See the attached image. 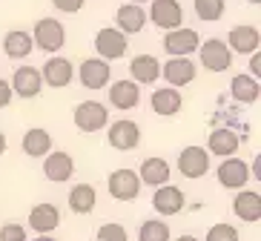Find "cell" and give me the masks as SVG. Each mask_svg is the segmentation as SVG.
<instances>
[{"instance_id":"1","label":"cell","mask_w":261,"mask_h":241,"mask_svg":"<svg viewBox=\"0 0 261 241\" xmlns=\"http://www.w3.org/2000/svg\"><path fill=\"white\" fill-rule=\"evenodd\" d=\"M32 43L40 52H61L66 43V29L58 17H40L32 29Z\"/></svg>"},{"instance_id":"2","label":"cell","mask_w":261,"mask_h":241,"mask_svg":"<svg viewBox=\"0 0 261 241\" xmlns=\"http://www.w3.org/2000/svg\"><path fill=\"white\" fill-rule=\"evenodd\" d=\"M195 52H198V61L204 63V69L210 72H227L232 66V55H236L221 38H210L204 43H198Z\"/></svg>"},{"instance_id":"3","label":"cell","mask_w":261,"mask_h":241,"mask_svg":"<svg viewBox=\"0 0 261 241\" xmlns=\"http://www.w3.org/2000/svg\"><path fill=\"white\" fill-rule=\"evenodd\" d=\"M146 20H152L164 32L178 29V26H184V6L178 0H149Z\"/></svg>"},{"instance_id":"4","label":"cell","mask_w":261,"mask_h":241,"mask_svg":"<svg viewBox=\"0 0 261 241\" xmlns=\"http://www.w3.org/2000/svg\"><path fill=\"white\" fill-rule=\"evenodd\" d=\"M95 52H98V58H103V61H118V58H123V55L129 52V38H126L121 29L103 26V29H98V35H95Z\"/></svg>"},{"instance_id":"5","label":"cell","mask_w":261,"mask_h":241,"mask_svg":"<svg viewBox=\"0 0 261 241\" xmlns=\"http://www.w3.org/2000/svg\"><path fill=\"white\" fill-rule=\"evenodd\" d=\"M201 43V35L190 26H178V29H169L164 35V52L169 58H190Z\"/></svg>"},{"instance_id":"6","label":"cell","mask_w":261,"mask_h":241,"mask_svg":"<svg viewBox=\"0 0 261 241\" xmlns=\"http://www.w3.org/2000/svg\"><path fill=\"white\" fill-rule=\"evenodd\" d=\"M109 124V109L98 101H84L75 106V126L81 132H98Z\"/></svg>"},{"instance_id":"7","label":"cell","mask_w":261,"mask_h":241,"mask_svg":"<svg viewBox=\"0 0 261 241\" xmlns=\"http://www.w3.org/2000/svg\"><path fill=\"white\" fill-rule=\"evenodd\" d=\"M107 187H109V195L118 198V201H135L141 193V178L135 170H126L123 167V170H115L109 175Z\"/></svg>"},{"instance_id":"8","label":"cell","mask_w":261,"mask_h":241,"mask_svg":"<svg viewBox=\"0 0 261 241\" xmlns=\"http://www.w3.org/2000/svg\"><path fill=\"white\" fill-rule=\"evenodd\" d=\"M107 141H109V147L112 149L129 152V149H135L141 144V126L135 124V121L121 118V121H115V124L107 129Z\"/></svg>"},{"instance_id":"9","label":"cell","mask_w":261,"mask_h":241,"mask_svg":"<svg viewBox=\"0 0 261 241\" xmlns=\"http://www.w3.org/2000/svg\"><path fill=\"white\" fill-rule=\"evenodd\" d=\"M109 75H112V66L103 58H86L77 66V78L86 89H103L109 84Z\"/></svg>"},{"instance_id":"10","label":"cell","mask_w":261,"mask_h":241,"mask_svg":"<svg viewBox=\"0 0 261 241\" xmlns=\"http://www.w3.org/2000/svg\"><path fill=\"white\" fill-rule=\"evenodd\" d=\"M178 170L184 178H201L210 170V152L204 147H184L178 152Z\"/></svg>"},{"instance_id":"11","label":"cell","mask_w":261,"mask_h":241,"mask_svg":"<svg viewBox=\"0 0 261 241\" xmlns=\"http://www.w3.org/2000/svg\"><path fill=\"white\" fill-rule=\"evenodd\" d=\"M161 75H164V81H167L169 86L181 89V86H187V84L195 81L198 66H195V61H190V58H172V61H167L161 66Z\"/></svg>"},{"instance_id":"12","label":"cell","mask_w":261,"mask_h":241,"mask_svg":"<svg viewBox=\"0 0 261 241\" xmlns=\"http://www.w3.org/2000/svg\"><path fill=\"white\" fill-rule=\"evenodd\" d=\"M9 86H12V92H15L17 98H38L40 89H43L40 69H35V66H17Z\"/></svg>"},{"instance_id":"13","label":"cell","mask_w":261,"mask_h":241,"mask_svg":"<svg viewBox=\"0 0 261 241\" xmlns=\"http://www.w3.org/2000/svg\"><path fill=\"white\" fill-rule=\"evenodd\" d=\"M247 181H250V167L236 155L224 158V164L218 167V184L227 190H244Z\"/></svg>"},{"instance_id":"14","label":"cell","mask_w":261,"mask_h":241,"mask_svg":"<svg viewBox=\"0 0 261 241\" xmlns=\"http://www.w3.org/2000/svg\"><path fill=\"white\" fill-rule=\"evenodd\" d=\"M227 46L238 55H253V52H258V46H261V32L250 23L232 26L230 35H227Z\"/></svg>"},{"instance_id":"15","label":"cell","mask_w":261,"mask_h":241,"mask_svg":"<svg viewBox=\"0 0 261 241\" xmlns=\"http://www.w3.org/2000/svg\"><path fill=\"white\" fill-rule=\"evenodd\" d=\"M187 204V195L181 193L178 187L172 184H164V187H155V195H152V207L158 216H178L184 210Z\"/></svg>"},{"instance_id":"16","label":"cell","mask_w":261,"mask_h":241,"mask_svg":"<svg viewBox=\"0 0 261 241\" xmlns=\"http://www.w3.org/2000/svg\"><path fill=\"white\" fill-rule=\"evenodd\" d=\"M72 75H75L72 61H66V58H61V55L49 58V61L43 63V72H40V78L46 81L52 89H63V86H69L72 84Z\"/></svg>"},{"instance_id":"17","label":"cell","mask_w":261,"mask_h":241,"mask_svg":"<svg viewBox=\"0 0 261 241\" xmlns=\"http://www.w3.org/2000/svg\"><path fill=\"white\" fill-rule=\"evenodd\" d=\"M58 224H61V210H58L55 204L43 201V204H35V207H32L29 227L38 235H46V233H52V230H58Z\"/></svg>"},{"instance_id":"18","label":"cell","mask_w":261,"mask_h":241,"mask_svg":"<svg viewBox=\"0 0 261 241\" xmlns=\"http://www.w3.org/2000/svg\"><path fill=\"white\" fill-rule=\"evenodd\" d=\"M138 101H141V84H135V81H115L109 86V103L121 112L135 109Z\"/></svg>"},{"instance_id":"19","label":"cell","mask_w":261,"mask_h":241,"mask_svg":"<svg viewBox=\"0 0 261 241\" xmlns=\"http://www.w3.org/2000/svg\"><path fill=\"white\" fill-rule=\"evenodd\" d=\"M43 172L52 184H63L75 175V161H72L69 152H46V161H43Z\"/></svg>"},{"instance_id":"20","label":"cell","mask_w":261,"mask_h":241,"mask_svg":"<svg viewBox=\"0 0 261 241\" xmlns=\"http://www.w3.org/2000/svg\"><path fill=\"white\" fill-rule=\"evenodd\" d=\"M152 112L155 115H164V118H172L181 112V106H184V98H181V92H178L175 86H164V89H155L152 92Z\"/></svg>"},{"instance_id":"21","label":"cell","mask_w":261,"mask_h":241,"mask_svg":"<svg viewBox=\"0 0 261 241\" xmlns=\"http://www.w3.org/2000/svg\"><path fill=\"white\" fill-rule=\"evenodd\" d=\"M232 212H236L241 221L247 224H255L261 218V195L255 190H241V193L232 198Z\"/></svg>"},{"instance_id":"22","label":"cell","mask_w":261,"mask_h":241,"mask_svg":"<svg viewBox=\"0 0 261 241\" xmlns=\"http://www.w3.org/2000/svg\"><path fill=\"white\" fill-rule=\"evenodd\" d=\"M230 95H232V101H238V103H255L261 98L258 78H253L250 72L236 75V78L230 81Z\"/></svg>"},{"instance_id":"23","label":"cell","mask_w":261,"mask_h":241,"mask_svg":"<svg viewBox=\"0 0 261 241\" xmlns=\"http://www.w3.org/2000/svg\"><path fill=\"white\" fill-rule=\"evenodd\" d=\"M238 144H241V138H238L232 129H227V126H221V129H213L210 132V141H207V152L210 155H221V158H230L238 152Z\"/></svg>"},{"instance_id":"24","label":"cell","mask_w":261,"mask_h":241,"mask_svg":"<svg viewBox=\"0 0 261 241\" xmlns=\"http://www.w3.org/2000/svg\"><path fill=\"white\" fill-rule=\"evenodd\" d=\"M115 20H118V29H121L123 35H138L146 26V12L141 9V3H123V6L118 9Z\"/></svg>"},{"instance_id":"25","label":"cell","mask_w":261,"mask_h":241,"mask_svg":"<svg viewBox=\"0 0 261 241\" xmlns=\"http://www.w3.org/2000/svg\"><path fill=\"white\" fill-rule=\"evenodd\" d=\"M138 178H141V184H146V187H164V184H169L167 158H146V161L141 164V170H138Z\"/></svg>"},{"instance_id":"26","label":"cell","mask_w":261,"mask_h":241,"mask_svg":"<svg viewBox=\"0 0 261 241\" xmlns=\"http://www.w3.org/2000/svg\"><path fill=\"white\" fill-rule=\"evenodd\" d=\"M129 75L135 78V84H155L161 75V63L152 55H135L129 61Z\"/></svg>"},{"instance_id":"27","label":"cell","mask_w":261,"mask_h":241,"mask_svg":"<svg viewBox=\"0 0 261 241\" xmlns=\"http://www.w3.org/2000/svg\"><path fill=\"white\" fill-rule=\"evenodd\" d=\"M32 49H35V43H32V32H26V29L6 32V38H3V52H6V58L20 61V58H29Z\"/></svg>"},{"instance_id":"28","label":"cell","mask_w":261,"mask_h":241,"mask_svg":"<svg viewBox=\"0 0 261 241\" xmlns=\"http://www.w3.org/2000/svg\"><path fill=\"white\" fill-rule=\"evenodd\" d=\"M98 204V193H95L92 184H75L69 193V210L77 216H89Z\"/></svg>"},{"instance_id":"29","label":"cell","mask_w":261,"mask_h":241,"mask_svg":"<svg viewBox=\"0 0 261 241\" xmlns=\"http://www.w3.org/2000/svg\"><path fill=\"white\" fill-rule=\"evenodd\" d=\"M23 152L29 158H43L46 152H52V135L40 126H32L23 135Z\"/></svg>"},{"instance_id":"30","label":"cell","mask_w":261,"mask_h":241,"mask_svg":"<svg viewBox=\"0 0 261 241\" xmlns=\"http://www.w3.org/2000/svg\"><path fill=\"white\" fill-rule=\"evenodd\" d=\"M169 238H172L169 224H167V221H158V218L144 221L141 230H138V241H169Z\"/></svg>"},{"instance_id":"31","label":"cell","mask_w":261,"mask_h":241,"mask_svg":"<svg viewBox=\"0 0 261 241\" xmlns=\"http://www.w3.org/2000/svg\"><path fill=\"white\" fill-rule=\"evenodd\" d=\"M192 6H195V15L207 23H215L224 15V0H192Z\"/></svg>"},{"instance_id":"32","label":"cell","mask_w":261,"mask_h":241,"mask_svg":"<svg viewBox=\"0 0 261 241\" xmlns=\"http://www.w3.org/2000/svg\"><path fill=\"white\" fill-rule=\"evenodd\" d=\"M98 241H129V233H126V227L118 224V221H109L98 230Z\"/></svg>"},{"instance_id":"33","label":"cell","mask_w":261,"mask_h":241,"mask_svg":"<svg viewBox=\"0 0 261 241\" xmlns=\"http://www.w3.org/2000/svg\"><path fill=\"white\" fill-rule=\"evenodd\" d=\"M204 241H238V230L232 224H227V221L224 224H213L207 230V238Z\"/></svg>"},{"instance_id":"34","label":"cell","mask_w":261,"mask_h":241,"mask_svg":"<svg viewBox=\"0 0 261 241\" xmlns=\"http://www.w3.org/2000/svg\"><path fill=\"white\" fill-rule=\"evenodd\" d=\"M0 241H26V230L15 221H9L0 227Z\"/></svg>"},{"instance_id":"35","label":"cell","mask_w":261,"mask_h":241,"mask_svg":"<svg viewBox=\"0 0 261 241\" xmlns=\"http://www.w3.org/2000/svg\"><path fill=\"white\" fill-rule=\"evenodd\" d=\"M84 3L86 0H52V6L58 9V12H63V15H75V12H81Z\"/></svg>"},{"instance_id":"36","label":"cell","mask_w":261,"mask_h":241,"mask_svg":"<svg viewBox=\"0 0 261 241\" xmlns=\"http://www.w3.org/2000/svg\"><path fill=\"white\" fill-rule=\"evenodd\" d=\"M12 98H15V92H12V86H9V81L0 78V109H6L9 103H12Z\"/></svg>"},{"instance_id":"37","label":"cell","mask_w":261,"mask_h":241,"mask_svg":"<svg viewBox=\"0 0 261 241\" xmlns=\"http://www.w3.org/2000/svg\"><path fill=\"white\" fill-rule=\"evenodd\" d=\"M250 69H253V78H258V75H261V55L258 52L250 55Z\"/></svg>"},{"instance_id":"38","label":"cell","mask_w":261,"mask_h":241,"mask_svg":"<svg viewBox=\"0 0 261 241\" xmlns=\"http://www.w3.org/2000/svg\"><path fill=\"white\" fill-rule=\"evenodd\" d=\"M253 178H261V161L255 158V164H253Z\"/></svg>"},{"instance_id":"39","label":"cell","mask_w":261,"mask_h":241,"mask_svg":"<svg viewBox=\"0 0 261 241\" xmlns=\"http://www.w3.org/2000/svg\"><path fill=\"white\" fill-rule=\"evenodd\" d=\"M6 147H9V141H6V135L0 132V155H3V152H6Z\"/></svg>"},{"instance_id":"40","label":"cell","mask_w":261,"mask_h":241,"mask_svg":"<svg viewBox=\"0 0 261 241\" xmlns=\"http://www.w3.org/2000/svg\"><path fill=\"white\" fill-rule=\"evenodd\" d=\"M175 241H198V238H195V235H178Z\"/></svg>"},{"instance_id":"41","label":"cell","mask_w":261,"mask_h":241,"mask_svg":"<svg viewBox=\"0 0 261 241\" xmlns=\"http://www.w3.org/2000/svg\"><path fill=\"white\" fill-rule=\"evenodd\" d=\"M35 241H55V238H52V235L46 233V235H38V238H35Z\"/></svg>"},{"instance_id":"42","label":"cell","mask_w":261,"mask_h":241,"mask_svg":"<svg viewBox=\"0 0 261 241\" xmlns=\"http://www.w3.org/2000/svg\"><path fill=\"white\" fill-rule=\"evenodd\" d=\"M247 3H253V6H258V3H261V0H247Z\"/></svg>"},{"instance_id":"43","label":"cell","mask_w":261,"mask_h":241,"mask_svg":"<svg viewBox=\"0 0 261 241\" xmlns=\"http://www.w3.org/2000/svg\"><path fill=\"white\" fill-rule=\"evenodd\" d=\"M129 3H149V0H129Z\"/></svg>"}]
</instances>
